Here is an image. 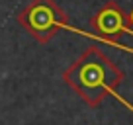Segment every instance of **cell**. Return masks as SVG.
Segmentation results:
<instances>
[{
    "label": "cell",
    "instance_id": "6da1fadb",
    "mask_svg": "<svg viewBox=\"0 0 133 125\" xmlns=\"http://www.w3.org/2000/svg\"><path fill=\"white\" fill-rule=\"evenodd\" d=\"M123 78V71H119L112 59L94 45L63 71L65 84L71 86L90 108H98L106 96H114Z\"/></svg>",
    "mask_w": 133,
    "mask_h": 125
},
{
    "label": "cell",
    "instance_id": "7a4b0ae2",
    "mask_svg": "<svg viewBox=\"0 0 133 125\" xmlns=\"http://www.w3.org/2000/svg\"><path fill=\"white\" fill-rule=\"evenodd\" d=\"M16 20L39 43H49L59 29H66L69 25L66 14L55 0H31Z\"/></svg>",
    "mask_w": 133,
    "mask_h": 125
},
{
    "label": "cell",
    "instance_id": "3957f363",
    "mask_svg": "<svg viewBox=\"0 0 133 125\" xmlns=\"http://www.w3.org/2000/svg\"><path fill=\"white\" fill-rule=\"evenodd\" d=\"M90 25L104 37H112V39L117 35L133 33V29L129 27V18L125 16V12L116 2H108L100 12H96L90 18Z\"/></svg>",
    "mask_w": 133,
    "mask_h": 125
},
{
    "label": "cell",
    "instance_id": "277c9868",
    "mask_svg": "<svg viewBox=\"0 0 133 125\" xmlns=\"http://www.w3.org/2000/svg\"><path fill=\"white\" fill-rule=\"evenodd\" d=\"M127 18H129V24H131V25H133V10H131V14H129V16H127Z\"/></svg>",
    "mask_w": 133,
    "mask_h": 125
}]
</instances>
